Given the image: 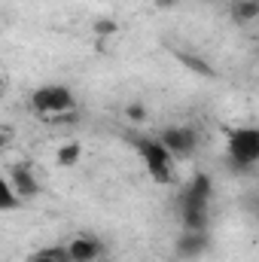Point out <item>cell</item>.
Instances as JSON below:
<instances>
[{"mask_svg":"<svg viewBox=\"0 0 259 262\" xmlns=\"http://www.w3.org/2000/svg\"><path fill=\"white\" fill-rule=\"evenodd\" d=\"M6 177L12 180V186L21 192V198H34L40 192V183L34 180V174H31V168H25V165H18V168H9L6 171Z\"/></svg>","mask_w":259,"mask_h":262,"instance_id":"obj_8","label":"cell"},{"mask_svg":"<svg viewBox=\"0 0 259 262\" xmlns=\"http://www.w3.org/2000/svg\"><path fill=\"white\" fill-rule=\"evenodd\" d=\"M210 192H213V183H210L207 174H195L192 180L180 189V220H183V229L207 232Z\"/></svg>","mask_w":259,"mask_h":262,"instance_id":"obj_1","label":"cell"},{"mask_svg":"<svg viewBox=\"0 0 259 262\" xmlns=\"http://www.w3.org/2000/svg\"><path fill=\"white\" fill-rule=\"evenodd\" d=\"M28 262H70V256H67V244L64 247H43V250H37Z\"/></svg>","mask_w":259,"mask_h":262,"instance_id":"obj_11","label":"cell"},{"mask_svg":"<svg viewBox=\"0 0 259 262\" xmlns=\"http://www.w3.org/2000/svg\"><path fill=\"white\" fill-rule=\"evenodd\" d=\"M159 137H162V143L171 149V156H174V159H186V156L195 149V131H192V128L171 125V128L162 131Z\"/></svg>","mask_w":259,"mask_h":262,"instance_id":"obj_5","label":"cell"},{"mask_svg":"<svg viewBox=\"0 0 259 262\" xmlns=\"http://www.w3.org/2000/svg\"><path fill=\"white\" fill-rule=\"evenodd\" d=\"M232 18L241 21V25L259 18V0H235L232 3Z\"/></svg>","mask_w":259,"mask_h":262,"instance_id":"obj_9","label":"cell"},{"mask_svg":"<svg viewBox=\"0 0 259 262\" xmlns=\"http://www.w3.org/2000/svg\"><path fill=\"white\" fill-rule=\"evenodd\" d=\"M207 250V232H195V229H183L180 241H177V253L192 259V256H201Z\"/></svg>","mask_w":259,"mask_h":262,"instance_id":"obj_7","label":"cell"},{"mask_svg":"<svg viewBox=\"0 0 259 262\" xmlns=\"http://www.w3.org/2000/svg\"><path fill=\"white\" fill-rule=\"evenodd\" d=\"M119 262H140V259H119Z\"/></svg>","mask_w":259,"mask_h":262,"instance_id":"obj_13","label":"cell"},{"mask_svg":"<svg viewBox=\"0 0 259 262\" xmlns=\"http://www.w3.org/2000/svg\"><path fill=\"white\" fill-rule=\"evenodd\" d=\"M0 192H3V210H15L25 198H21V192L12 186V180L3 174V180H0Z\"/></svg>","mask_w":259,"mask_h":262,"instance_id":"obj_10","label":"cell"},{"mask_svg":"<svg viewBox=\"0 0 259 262\" xmlns=\"http://www.w3.org/2000/svg\"><path fill=\"white\" fill-rule=\"evenodd\" d=\"M137 143V152H140V159H143V168H146V174L156 180V183H171L174 180V156H171V149L162 143V137H140V140H134Z\"/></svg>","mask_w":259,"mask_h":262,"instance_id":"obj_4","label":"cell"},{"mask_svg":"<svg viewBox=\"0 0 259 262\" xmlns=\"http://www.w3.org/2000/svg\"><path fill=\"white\" fill-rule=\"evenodd\" d=\"M226 156L238 171L259 165V125H238L226 134Z\"/></svg>","mask_w":259,"mask_h":262,"instance_id":"obj_2","label":"cell"},{"mask_svg":"<svg viewBox=\"0 0 259 262\" xmlns=\"http://www.w3.org/2000/svg\"><path fill=\"white\" fill-rule=\"evenodd\" d=\"M76 107V98L67 85L58 82H46L40 89L31 92V110L43 119H55V116H67L70 110Z\"/></svg>","mask_w":259,"mask_h":262,"instance_id":"obj_3","label":"cell"},{"mask_svg":"<svg viewBox=\"0 0 259 262\" xmlns=\"http://www.w3.org/2000/svg\"><path fill=\"white\" fill-rule=\"evenodd\" d=\"M101 253H104L101 241H95V238H89V235H79V238H73V241L67 244L70 262H98Z\"/></svg>","mask_w":259,"mask_h":262,"instance_id":"obj_6","label":"cell"},{"mask_svg":"<svg viewBox=\"0 0 259 262\" xmlns=\"http://www.w3.org/2000/svg\"><path fill=\"white\" fill-rule=\"evenodd\" d=\"M79 156H82V146H79V143H64V146L58 149V165H61V168H70V165L79 162Z\"/></svg>","mask_w":259,"mask_h":262,"instance_id":"obj_12","label":"cell"}]
</instances>
